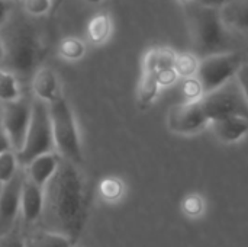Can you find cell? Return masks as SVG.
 <instances>
[{
    "mask_svg": "<svg viewBox=\"0 0 248 247\" xmlns=\"http://www.w3.org/2000/svg\"><path fill=\"white\" fill-rule=\"evenodd\" d=\"M158 89H160V84L155 76L150 73H142L140 84H138V105L142 109L150 106L157 98Z\"/></svg>",
    "mask_w": 248,
    "mask_h": 247,
    "instance_id": "cell-19",
    "label": "cell"
},
{
    "mask_svg": "<svg viewBox=\"0 0 248 247\" xmlns=\"http://www.w3.org/2000/svg\"><path fill=\"white\" fill-rule=\"evenodd\" d=\"M3 55H4V48H3V42H1V38H0V63L3 61Z\"/></svg>",
    "mask_w": 248,
    "mask_h": 247,
    "instance_id": "cell-35",
    "label": "cell"
},
{
    "mask_svg": "<svg viewBox=\"0 0 248 247\" xmlns=\"http://www.w3.org/2000/svg\"><path fill=\"white\" fill-rule=\"evenodd\" d=\"M243 66V58L238 52H221L201 58L195 79L202 87V93L208 95L234 79Z\"/></svg>",
    "mask_w": 248,
    "mask_h": 247,
    "instance_id": "cell-7",
    "label": "cell"
},
{
    "mask_svg": "<svg viewBox=\"0 0 248 247\" xmlns=\"http://www.w3.org/2000/svg\"><path fill=\"white\" fill-rule=\"evenodd\" d=\"M112 31V22L110 17L105 13L96 15L87 25V35L89 39L94 44H102L105 42Z\"/></svg>",
    "mask_w": 248,
    "mask_h": 247,
    "instance_id": "cell-18",
    "label": "cell"
},
{
    "mask_svg": "<svg viewBox=\"0 0 248 247\" xmlns=\"http://www.w3.org/2000/svg\"><path fill=\"white\" fill-rule=\"evenodd\" d=\"M32 90L35 93V99L51 105L60 98H62L61 86L57 74L49 67H39L32 77Z\"/></svg>",
    "mask_w": 248,
    "mask_h": 247,
    "instance_id": "cell-12",
    "label": "cell"
},
{
    "mask_svg": "<svg viewBox=\"0 0 248 247\" xmlns=\"http://www.w3.org/2000/svg\"><path fill=\"white\" fill-rule=\"evenodd\" d=\"M185 7L196 55L205 58L214 54L227 52L228 36L219 9L206 7L192 0L186 1Z\"/></svg>",
    "mask_w": 248,
    "mask_h": 247,
    "instance_id": "cell-3",
    "label": "cell"
},
{
    "mask_svg": "<svg viewBox=\"0 0 248 247\" xmlns=\"http://www.w3.org/2000/svg\"><path fill=\"white\" fill-rule=\"evenodd\" d=\"M198 66H199V60L196 58L195 54L183 52V54H177V58L174 63V70L179 77L190 79V77H195Z\"/></svg>",
    "mask_w": 248,
    "mask_h": 247,
    "instance_id": "cell-23",
    "label": "cell"
},
{
    "mask_svg": "<svg viewBox=\"0 0 248 247\" xmlns=\"http://www.w3.org/2000/svg\"><path fill=\"white\" fill-rule=\"evenodd\" d=\"M23 7L31 16H42L51 13L52 0H23Z\"/></svg>",
    "mask_w": 248,
    "mask_h": 247,
    "instance_id": "cell-25",
    "label": "cell"
},
{
    "mask_svg": "<svg viewBox=\"0 0 248 247\" xmlns=\"http://www.w3.org/2000/svg\"><path fill=\"white\" fill-rule=\"evenodd\" d=\"M25 247H74V243L64 236L45 231L41 229L23 233Z\"/></svg>",
    "mask_w": 248,
    "mask_h": 247,
    "instance_id": "cell-17",
    "label": "cell"
},
{
    "mask_svg": "<svg viewBox=\"0 0 248 247\" xmlns=\"http://www.w3.org/2000/svg\"><path fill=\"white\" fill-rule=\"evenodd\" d=\"M208 122L209 119L203 112L201 99L176 105L167 116L169 128L177 134H195L201 131Z\"/></svg>",
    "mask_w": 248,
    "mask_h": 247,
    "instance_id": "cell-10",
    "label": "cell"
},
{
    "mask_svg": "<svg viewBox=\"0 0 248 247\" xmlns=\"http://www.w3.org/2000/svg\"><path fill=\"white\" fill-rule=\"evenodd\" d=\"M25 179V172L22 169L13 176L10 182L0 189V239L7 236L17 223V215L20 214V194Z\"/></svg>",
    "mask_w": 248,
    "mask_h": 247,
    "instance_id": "cell-9",
    "label": "cell"
},
{
    "mask_svg": "<svg viewBox=\"0 0 248 247\" xmlns=\"http://www.w3.org/2000/svg\"><path fill=\"white\" fill-rule=\"evenodd\" d=\"M48 108L51 116L54 144H55V150L58 151V156L77 166L81 165L83 162L81 138L71 106L62 96L54 103L48 105Z\"/></svg>",
    "mask_w": 248,
    "mask_h": 247,
    "instance_id": "cell-4",
    "label": "cell"
},
{
    "mask_svg": "<svg viewBox=\"0 0 248 247\" xmlns=\"http://www.w3.org/2000/svg\"><path fill=\"white\" fill-rule=\"evenodd\" d=\"M42 211H44V188L36 186L25 175L23 185H22V194H20L22 223L26 226L39 223Z\"/></svg>",
    "mask_w": 248,
    "mask_h": 247,
    "instance_id": "cell-11",
    "label": "cell"
},
{
    "mask_svg": "<svg viewBox=\"0 0 248 247\" xmlns=\"http://www.w3.org/2000/svg\"><path fill=\"white\" fill-rule=\"evenodd\" d=\"M182 1H183V3H186V1H190V0H182Z\"/></svg>",
    "mask_w": 248,
    "mask_h": 247,
    "instance_id": "cell-37",
    "label": "cell"
},
{
    "mask_svg": "<svg viewBox=\"0 0 248 247\" xmlns=\"http://www.w3.org/2000/svg\"><path fill=\"white\" fill-rule=\"evenodd\" d=\"M201 105L209 122L230 116L248 118V102L235 77L214 92L203 95L201 98Z\"/></svg>",
    "mask_w": 248,
    "mask_h": 247,
    "instance_id": "cell-6",
    "label": "cell"
},
{
    "mask_svg": "<svg viewBox=\"0 0 248 247\" xmlns=\"http://www.w3.org/2000/svg\"><path fill=\"white\" fill-rule=\"evenodd\" d=\"M198 4L206 6V7H212V9H221L224 4H227L231 0H192Z\"/></svg>",
    "mask_w": 248,
    "mask_h": 247,
    "instance_id": "cell-32",
    "label": "cell"
},
{
    "mask_svg": "<svg viewBox=\"0 0 248 247\" xmlns=\"http://www.w3.org/2000/svg\"><path fill=\"white\" fill-rule=\"evenodd\" d=\"M58 51H60V55L64 57L65 60L76 61V60H80L86 54V44L80 38L68 36L60 42Z\"/></svg>",
    "mask_w": 248,
    "mask_h": 247,
    "instance_id": "cell-21",
    "label": "cell"
},
{
    "mask_svg": "<svg viewBox=\"0 0 248 247\" xmlns=\"http://www.w3.org/2000/svg\"><path fill=\"white\" fill-rule=\"evenodd\" d=\"M9 150H12L10 141H9V138H7V135H6L4 130H3L1 125H0V154H1V153H6V151H9Z\"/></svg>",
    "mask_w": 248,
    "mask_h": 247,
    "instance_id": "cell-33",
    "label": "cell"
},
{
    "mask_svg": "<svg viewBox=\"0 0 248 247\" xmlns=\"http://www.w3.org/2000/svg\"><path fill=\"white\" fill-rule=\"evenodd\" d=\"M183 92L187 98V102H192V100H199L203 93H202V87L199 84V82L195 79V77H190V79H186L185 82V86H183Z\"/></svg>",
    "mask_w": 248,
    "mask_h": 247,
    "instance_id": "cell-27",
    "label": "cell"
},
{
    "mask_svg": "<svg viewBox=\"0 0 248 247\" xmlns=\"http://www.w3.org/2000/svg\"><path fill=\"white\" fill-rule=\"evenodd\" d=\"M0 247H25L23 246V234H19L16 227L4 237L0 239Z\"/></svg>",
    "mask_w": 248,
    "mask_h": 247,
    "instance_id": "cell-28",
    "label": "cell"
},
{
    "mask_svg": "<svg viewBox=\"0 0 248 247\" xmlns=\"http://www.w3.org/2000/svg\"><path fill=\"white\" fill-rule=\"evenodd\" d=\"M87 3H90V4H97V3H100L102 0H86Z\"/></svg>",
    "mask_w": 248,
    "mask_h": 247,
    "instance_id": "cell-36",
    "label": "cell"
},
{
    "mask_svg": "<svg viewBox=\"0 0 248 247\" xmlns=\"http://www.w3.org/2000/svg\"><path fill=\"white\" fill-rule=\"evenodd\" d=\"M13 9V1L12 0H0V28L6 25L9 20V16Z\"/></svg>",
    "mask_w": 248,
    "mask_h": 247,
    "instance_id": "cell-31",
    "label": "cell"
},
{
    "mask_svg": "<svg viewBox=\"0 0 248 247\" xmlns=\"http://www.w3.org/2000/svg\"><path fill=\"white\" fill-rule=\"evenodd\" d=\"M32 114V100L20 98L15 102L3 103L1 106V128L4 130L12 150L17 154L25 144V137L29 128Z\"/></svg>",
    "mask_w": 248,
    "mask_h": 247,
    "instance_id": "cell-8",
    "label": "cell"
},
{
    "mask_svg": "<svg viewBox=\"0 0 248 247\" xmlns=\"http://www.w3.org/2000/svg\"><path fill=\"white\" fill-rule=\"evenodd\" d=\"M183 211L190 217H198L203 211V199L199 195H189L183 201Z\"/></svg>",
    "mask_w": 248,
    "mask_h": 247,
    "instance_id": "cell-26",
    "label": "cell"
},
{
    "mask_svg": "<svg viewBox=\"0 0 248 247\" xmlns=\"http://www.w3.org/2000/svg\"><path fill=\"white\" fill-rule=\"evenodd\" d=\"M100 194L108 201H118L124 194V183L119 179L108 178L100 183Z\"/></svg>",
    "mask_w": 248,
    "mask_h": 247,
    "instance_id": "cell-24",
    "label": "cell"
},
{
    "mask_svg": "<svg viewBox=\"0 0 248 247\" xmlns=\"http://www.w3.org/2000/svg\"><path fill=\"white\" fill-rule=\"evenodd\" d=\"M235 79H237V82H238V84H240V89H241V92H243L246 100L248 102V64H244V63H243V66L240 67V70H238Z\"/></svg>",
    "mask_w": 248,
    "mask_h": 247,
    "instance_id": "cell-30",
    "label": "cell"
},
{
    "mask_svg": "<svg viewBox=\"0 0 248 247\" xmlns=\"http://www.w3.org/2000/svg\"><path fill=\"white\" fill-rule=\"evenodd\" d=\"M64 1H65V0H52V9H51V15H55Z\"/></svg>",
    "mask_w": 248,
    "mask_h": 247,
    "instance_id": "cell-34",
    "label": "cell"
},
{
    "mask_svg": "<svg viewBox=\"0 0 248 247\" xmlns=\"http://www.w3.org/2000/svg\"><path fill=\"white\" fill-rule=\"evenodd\" d=\"M154 76H155V79H157V82H158L160 86H170V84L176 83V80L179 79V76H177L174 67H173V68L161 70V71L155 73Z\"/></svg>",
    "mask_w": 248,
    "mask_h": 247,
    "instance_id": "cell-29",
    "label": "cell"
},
{
    "mask_svg": "<svg viewBox=\"0 0 248 247\" xmlns=\"http://www.w3.org/2000/svg\"><path fill=\"white\" fill-rule=\"evenodd\" d=\"M0 189H1V186H0Z\"/></svg>",
    "mask_w": 248,
    "mask_h": 247,
    "instance_id": "cell-38",
    "label": "cell"
},
{
    "mask_svg": "<svg viewBox=\"0 0 248 247\" xmlns=\"http://www.w3.org/2000/svg\"><path fill=\"white\" fill-rule=\"evenodd\" d=\"M4 55L0 68L12 73L17 80L33 77L44 57V44L38 29L25 20H16L0 33Z\"/></svg>",
    "mask_w": 248,
    "mask_h": 247,
    "instance_id": "cell-2",
    "label": "cell"
},
{
    "mask_svg": "<svg viewBox=\"0 0 248 247\" xmlns=\"http://www.w3.org/2000/svg\"><path fill=\"white\" fill-rule=\"evenodd\" d=\"M227 29L248 33V0H231L219 9Z\"/></svg>",
    "mask_w": 248,
    "mask_h": 247,
    "instance_id": "cell-14",
    "label": "cell"
},
{
    "mask_svg": "<svg viewBox=\"0 0 248 247\" xmlns=\"http://www.w3.org/2000/svg\"><path fill=\"white\" fill-rule=\"evenodd\" d=\"M89 217V192L78 166L61 159L55 175L44 186L39 229L67 237L74 245Z\"/></svg>",
    "mask_w": 248,
    "mask_h": 247,
    "instance_id": "cell-1",
    "label": "cell"
},
{
    "mask_svg": "<svg viewBox=\"0 0 248 247\" xmlns=\"http://www.w3.org/2000/svg\"><path fill=\"white\" fill-rule=\"evenodd\" d=\"M48 153H55L49 108L46 103L35 99L32 100L31 122L25 137L23 148L16 154L17 163L19 166L26 167L33 159Z\"/></svg>",
    "mask_w": 248,
    "mask_h": 247,
    "instance_id": "cell-5",
    "label": "cell"
},
{
    "mask_svg": "<svg viewBox=\"0 0 248 247\" xmlns=\"http://www.w3.org/2000/svg\"><path fill=\"white\" fill-rule=\"evenodd\" d=\"M60 162H61V157L57 153L42 154V156L33 159L25 167V175L36 186L44 188L48 183V181L55 175V172L60 166Z\"/></svg>",
    "mask_w": 248,
    "mask_h": 247,
    "instance_id": "cell-13",
    "label": "cell"
},
{
    "mask_svg": "<svg viewBox=\"0 0 248 247\" xmlns=\"http://www.w3.org/2000/svg\"><path fill=\"white\" fill-rule=\"evenodd\" d=\"M19 170V163L16 153L13 150H9L6 153L0 154V186L6 185L13 179V176Z\"/></svg>",
    "mask_w": 248,
    "mask_h": 247,
    "instance_id": "cell-22",
    "label": "cell"
},
{
    "mask_svg": "<svg viewBox=\"0 0 248 247\" xmlns=\"http://www.w3.org/2000/svg\"><path fill=\"white\" fill-rule=\"evenodd\" d=\"M20 98H22V95H20L17 79L12 73L0 68V102L9 103V102L17 100Z\"/></svg>",
    "mask_w": 248,
    "mask_h": 247,
    "instance_id": "cell-20",
    "label": "cell"
},
{
    "mask_svg": "<svg viewBox=\"0 0 248 247\" xmlns=\"http://www.w3.org/2000/svg\"><path fill=\"white\" fill-rule=\"evenodd\" d=\"M215 135L224 143H235L248 132V118L230 116L212 122Z\"/></svg>",
    "mask_w": 248,
    "mask_h": 247,
    "instance_id": "cell-15",
    "label": "cell"
},
{
    "mask_svg": "<svg viewBox=\"0 0 248 247\" xmlns=\"http://www.w3.org/2000/svg\"><path fill=\"white\" fill-rule=\"evenodd\" d=\"M177 54L167 47H158V48H151L147 51L144 55L142 61V73H150L155 74L161 70L166 68H173L176 63Z\"/></svg>",
    "mask_w": 248,
    "mask_h": 247,
    "instance_id": "cell-16",
    "label": "cell"
}]
</instances>
